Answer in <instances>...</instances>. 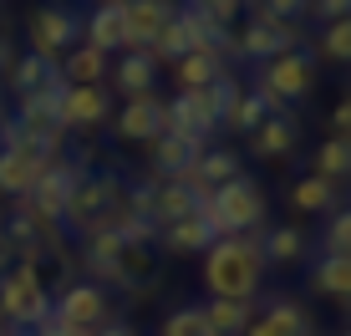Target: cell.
Wrapping results in <instances>:
<instances>
[{
    "label": "cell",
    "mask_w": 351,
    "mask_h": 336,
    "mask_svg": "<svg viewBox=\"0 0 351 336\" xmlns=\"http://www.w3.org/2000/svg\"><path fill=\"white\" fill-rule=\"evenodd\" d=\"M260 280H265L260 235L214 239V245L204 250V285H209V301H255Z\"/></svg>",
    "instance_id": "1"
},
{
    "label": "cell",
    "mask_w": 351,
    "mask_h": 336,
    "mask_svg": "<svg viewBox=\"0 0 351 336\" xmlns=\"http://www.w3.org/2000/svg\"><path fill=\"white\" fill-rule=\"evenodd\" d=\"M128 209V184L117 173H97V178H82L77 189H71L66 209H62V224L77 235H102L112 230L117 219H123Z\"/></svg>",
    "instance_id": "2"
},
{
    "label": "cell",
    "mask_w": 351,
    "mask_h": 336,
    "mask_svg": "<svg viewBox=\"0 0 351 336\" xmlns=\"http://www.w3.org/2000/svg\"><path fill=\"white\" fill-rule=\"evenodd\" d=\"M199 214H204V224H209L219 239H234V235H255L260 224H265V194H260V184L255 178H229V184H219L209 199L199 204Z\"/></svg>",
    "instance_id": "3"
},
{
    "label": "cell",
    "mask_w": 351,
    "mask_h": 336,
    "mask_svg": "<svg viewBox=\"0 0 351 336\" xmlns=\"http://www.w3.org/2000/svg\"><path fill=\"white\" fill-rule=\"evenodd\" d=\"M51 321V291H46V275L10 265L0 275V326H41Z\"/></svg>",
    "instance_id": "4"
},
{
    "label": "cell",
    "mask_w": 351,
    "mask_h": 336,
    "mask_svg": "<svg viewBox=\"0 0 351 336\" xmlns=\"http://www.w3.org/2000/svg\"><path fill=\"white\" fill-rule=\"evenodd\" d=\"M82 178H87V168L82 163H71V158H62V153H56L51 163H46V173L36 178V189L26 199H21V209L31 214L36 224H46V230H56V224H62V209H66V199H71V189L82 184Z\"/></svg>",
    "instance_id": "5"
},
{
    "label": "cell",
    "mask_w": 351,
    "mask_h": 336,
    "mask_svg": "<svg viewBox=\"0 0 351 336\" xmlns=\"http://www.w3.org/2000/svg\"><path fill=\"white\" fill-rule=\"evenodd\" d=\"M316 51H306V46H295V51L275 56V62L260 67V97H270V107H285V102H300L311 92V82H316Z\"/></svg>",
    "instance_id": "6"
},
{
    "label": "cell",
    "mask_w": 351,
    "mask_h": 336,
    "mask_svg": "<svg viewBox=\"0 0 351 336\" xmlns=\"http://www.w3.org/2000/svg\"><path fill=\"white\" fill-rule=\"evenodd\" d=\"M51 321H62L71 331H97L112 321V301H107L102 285L71 280V285H62V296H51Z\"/></svg>",
    "instance_id": "7"
},
{
    "label": "cell",
    "mask_w": 351,
    "mask_h": 336,
    "mask_svg": "<svg viewBox=\"0 0 351 336\" xmlns=\"http://www.w3.org/2000/svg\"><path fill=\"white\" fill-rule=\"evenodd\" d=\"M300 46V36L295 26H285V21H270V16H250L245 26L234 31V56L239 62H275V56H285V51H295Z\"/></svg>",
    "instance_id": "8"
},
{
    "label": "cell",
    "mask_w": 351,
    "mask_h": 336,
    "mask_svg": "<svg viewBox=\"0 0 351 336\" xmlns=\"http://www.w3.org/2000/svg\"><path fill=\"white\" fill-rule=\"evenodd\" d=\"M26 31H31V51L36 56L62 62L71 46H77V36H82V16H77V10H66V5H41V10H31Z\"/></svg>",
    "instance_id": "9"
},
{
    "label": "cell",
    "mask_w": 351,
    "mask_h": 336,
    "mask_svg": "<svg viewBox=\"0 0 351 336\" xmlns=\"http://www.w3.org/2000/svg\"><path fill=\"white\" fill-rule=\"evenodd\" d=\"M178 16L173 0H123V51H148L153 36Z\"/></svg>",
    "instance_id": "10"
},
{
    "label": "cell",
    "mask_w": 351,
    "mask_h": 336,
    "mask_svg": "<svg viewBox=\"0 0 351 336\" xmlns=\"http://www.w3.org/2000/svg\"><path fill=\"white\" fill-rule=\"evenodd\" d=\"M204 148L209 143H199V138H178V133H158L148 143V163H153V184H178V178L189 173L193 163L204 158Z\"/></svg>",
    "instance_id": "11"
},
{
    "label": "cell",
    "mask_w": 351,
    "mask_h": 336,
    "mask_svg": "<svg viewBox=\"0 0 351 336\" xmlns=\"http://www.w3.org/2000/svg\"><path fill=\"white\" fill-rule=\"evenodd\" d=\"M107 112H112L107 87H62V102H56L62 133H92V128L107 123Z\"/></svg>",
    "instance_id": "12"
},
{
    "label": "cell",
    "mask_w": 351,
    "mask_h": 336,
    "mask_svg": "<svg viewBox=\"0 0 351 336\" xmlns=\"http://www.w3.org/2000/svg\"><path fill=\"white\" fill-rule=\"evenodd\" d=\"M189 51H209V46H204V21H199V10L178 5V16L168 21L158 36H153L148 56L163 67V62H178V56H189Z\"/></svg>",
    "instance_id": "13"
},
{
    "label": "cell",
    "mask_w": 351,
    "mask_h": 336,
    "mask_svg": "<svg viewBox=\"0 0 351 336\" xmlns=\"http://www.w3.org/2000/svg\"><path fill=\"white\" fill-rule=\"evenodd\" d=\"M295 143H300V123H295V112L280 107V112H270L255 133H250V153H255V158H290Z\"/></svg>",
    "instance_id": "14"
},
{
    "label": "cell",
    "mask_w": 351,
    "mask_h": 336,
    "mask_svg": "<svg viewBox=\"0 0 351 336\" xmlns=\"http://www.w3.org/2000/svg\"><path fill=\"white\" fill-rule=\"evenodd\" d=\"M10 82H16V97H46V92H62V67L51 56H36L26 51L21 62H10Z\"/></svg>",
    "instance_id": "15"
},
{
    "label": "cell",
    "mask_w": 351,
    "mask_h": 336,
    "mask_svg": "<svg viewBox=\"0 0 351 336\" xmlns=\"http://www.w3.org/2000/svg\"><path fill=\"white\" fill-rule=\"evenodd\" d=\"M112 128H117V138H128V143H153L163 133V102L153 97V92L148 97H128V107L117 112Z\"/></svg>",
    "instance_id": "16"
},
{
    "label": "cell",
    "mask_w": 351,
    "mask_h": 336,
    "mask_svg": "<svg viewBox=\"0 0 351 336\" xmlns=\"http://www.w3.org/2000/svg\"><path fill=\"white\" fill-rule=\"evenodd\" d=\"M245 336H311V316L300 301H270L265 316L245 326Z\"/></svg>",
    "instance_id": "17"
},
{
    "label": "cell",
    "mask_w": 351,
    "mask_h": 336,
    "mask_svg": "<svg viewBox=\"0 0 351 336\" xmlns=\"http://www.w3.org/2000/svg\"><path fill=\"white\" fill-rule=\"evenodd\" d=\"M82 31H87L92 51H107V56L123 51V0H102V5L82 21Z\"/></svg>",
    "instance_id": "18"
},
{
    "label": "cell",
    "mask_w": 351,
    "mask_h": 336,
    "mask_svg": "<svg viewBox=\"0 0 351 336\" xmlns=\"http://www.w3.org/2000/svg\"><path fill=\"white\" fill-rule=\"evenodd\" d=\"M56 67H62L66 87H102L107 82V51H92V46H71Z\"/></svg>",
    "instance_id": "19"
},
{
    "label": "cell",
    "mask_w": 351,
    "mask_h": 336,
    "mask_svg": "<svg viewBox=\"0 0 351 336\" xmlns=\"http://www.w3.org/2000/svg\"><path fill=\"white\" fill-rule=\"evenodd\" d=\"M306 285L316 296L346 301V291H351V255H316V260H311V280Z\"/></svg>",
    "instance_id": "20"
},
{
    "label": "cell",
    "mask_w": 351,
    "mask_h": 336,
    "mask_svg": "<svg viewBox=\"0 0 351 336\" xmlns=\"http://www.w3.org/2000/svg\"><path fill=\"white\" fill-rule=\"evenodd\" d=\"M112 82H117V92H128V97H148L153 82H158V62H153L148 51H123Z\"/></svg>",
    "instance_id": "21"
},
{
    "label": "cell",
    "mask_w": 351,
    "mask_h": 336,
    "mask_svg": "<svg viewBox=\"0 0 351 336\" xmlns=\"http://www.w3.org/2000/svg\"><path fill=\"white\" fill-rule=\"evenodd\" d=\"M214 239L219 235L204 224V214H189V219H178V224H163V250H173V255H204Z\"/></svg>",
    "instance_id": "22"
},
{
    "label": "cell",
    "mask_w": 351,
    "mask_h": 336,
    "mask_svg": "<svg viewBox=\"0 0 351 336\" xmlns=\"http://www.w3.org/2000/svg\"><path fill=\"white\" fill-rule=\"evenodd\" d=\"M199 311H204L209 336H245V326L255 321V301H209Z\"/></svg>",
    "instance_id": "23"
},
{
    "label": "cell",
    "mask_w": 351,
    "mask_h": 336,
    "mask_svg": "<svg viewBox=\"0 0 351 336\" xmlns=\"http://www.w3.org/2000/svg\"><path fill=\"white\" fill-rule=\"evenodd\" d=\"M189 214H199V194L184 184H158L153 189V224H178V219H189Z\"/></svg>",
    "instance_id": "24"
},
{
    "label": "cell",
    "mask_w": 351,
    "mask_h": 336,
    "mask_svg": "<svg viewBox=\"0 0 351 336\" xmlns=\"http://www.w3.org/2000/svg\"><path fill=\"white\" fill-rule=\"evenodd\" d=\"M260 255L265 265H295V260H306V235L295 224H275L260 235Z\"/></svg>",
    "instance_id": "25"
},
{
    "label": "cell",
    "mask_w": 351,
    "mask_h": 336,
    "mask_svg": "<svg viewBox=\"0 0 351 336\" xmlns=\"http://www.w3.org/2000/svg\"><path fill=\"white\" fill-rule=\"evenodd\" d=\"M290 204H295L300 214H331V209H341V184H326V178H300V184L290 189Z\"/></svg>",
    "instance_id": "26"
},
{
    "label": "cell",
    "mask_w": 351,
    "mask_h": 336,
    "mask_svg": "<svg viewBox=\"0 0 351 336\" xmlns=\"http://www.w3.org/2000/svg\"><path fill=\"white\" fill-rule=\"evenodd\" d=\"M153 275H158V255H153V245H123V255H117V285H153Z\"/></svg>",
    "instance_id": "27"
},
{
    "label": "cell",
    "mask_w": 351,
    "mask_h": 336,
    "mask_svg": "<svg viewBox=\"0 0 351 336\" xmlns=\"http://www.w3.org/2000/svg\"><path fill=\"white\" fill-rule=\"evenodd\" d=\"M351 173V143L346 138H326L316 153H311V178H326V184H341Z\"/></svg>",
    "instance_id": "28"
},
{
    "label": "cell",
    "mask_w": 351,
    "mask_h": 336,
    "mask_svg": "<svg viewBox=\"0 0 351 336\" xmlns=\"http://www.w3.org/2000/svg\"><path fill=\"white\" fill-rule=\"evenodd\" d=\"M219 71H224V62H219L214 51H189V56H178V92H199V87H209Z\"/></svg>",
    "instance_id": "29"
},
{
    "label": "cell",
    "mask_w": 351,
    "mask_h": 336,
    "mask_svg": "<svg viewBox=\"0 0 351 336\" xmlns=\"http://www.w3.org/2000/svg\"><path fill=\"white\" fill-rule=\"evenodd\" d=\"M270 112H280V107H270V97H260V92H239L234 107H229L224 128H234V133H255Z\"/></svg>",
    "instance_id": "30"
},
{
    "label": "cell",
    "mask_w": 351,
    "mask_h": 336,
    "mask_svg": "<svg viewBox=\"0 0 351 336\" xmlns=\"http://www.w3.org/2000/svg\"><path fill=\"white\" fill-rule=\"evenodd\" d=\"M158 336H209V326H204V311H199V306H178L173 316L158 326Z\"/></svg>",
    "instance_id": "31"
},
{
    "label": "cell",
    "mask_w": 351,
    "mask_h": 336,
    "mask_svg": "<svg viewBox=\"0 0 351 336\" xmlns=\"http://www.w3.org/2000/svg\"><path fill=\"white\" fill-rule=\"evenodd\" d=\"M321 56H326V62H346V56H351V26H346V21H331V26L321 31L316 62H321Z\"/></svg>",
    "instance_id": "32"
},
{
    "label": "cell",
    "mask_w": 351,
    "mask_h": 336,
    "mask_svg": "<svg viewBox=\"0 0 351 336\" xmlns=\"http://www.w3.org/2000/svg\"><path fill=\"white\" fill-rule=\"evenodd\" d=\"M321 255H346L351 250V214L346 209H331V219H326V239H321Z\"/></svg>",
    "instance_id": "33"
},
{
    "label": "cell",
    "mask_w": 351,
    "mask_h": 336,
    "mask_svg": "<svg viewBox=\"0 0 351 336\" xmlns=\"http://www.w3.org/2000/svg\"><path fill=\"white\" fill-rule=\"evenodd\" d=\"M250 5H255V16H270V21H285V26H295V21L311 10V0H250Z\"/></svg>",
    "instance_id": "34"
},
{
    "label": "cell",
    "mask_w": 351,
    "mask_h": 336,
    "mask_svg": "<svg viewBox=\"0 0 351 336\" xmlns=\"http://www.w3.org/2000/svg\"><path fill=\"white\" fill-rule=\"evenodd\" d=\"M239 5H245V0H189V10H199V16L219 21V26H229V21L239 16Z\"/></svg>",
    "instance_id": "35"
},
{
    "label": "cell",
    "mask_w": 351,
    "mask_h": 336,
    "mask_svg": "<svg viewBox=\"0 0 351 336\" xmlns=\"http://www.w3.org/2000/svg\"><path fill=\"white\" fill-rule=\"evenodd\" d=\"M346 10H351V0H311L306 16H321L326 26H331V21H346Z\"/></svg>",
    "instance_id": "36"
},
{
    "label": "cell",
    "mask_w": 351,
    "mask_h": 336,
    "mask_svg": "<svg viewBox=\"0 0 351 336\" xmlns=\"http://www.w3.org/2000/svg\"><path fill=\"white\" fill-rule=\"evenodd\" d=\"M346 128H351V107L336 102V107H331V138H346Z\"/></svg>",
    "instance_id": "37"
},
{
    "label": "cell",
    "mask_w": 351,
    "mask_h": 336,
    "mask_svg": "<svg viewBox=\"0 0 351 336\" xmlns=\"http://www.w3.org/2000/svg\"><path fill=\"white\" fill-rule=\"evenodd\" d=\"M36 336H92V331H71V326H62V321H41Z\"/></svg>",
    "instance_id": "38"
},
{
    "label": "cell",
    "mask_w": 351,
    "mask_h": 336,
    "mask_svg": "<svg viewBox=\"0 0 351 336\" xmlns=\"http://www.w3.org/2000/svg\"><path fill=\"white\" fill-rule=\"evenodd\" d=\"M92 336H138V331H132L128 321H107V326H97Z\"/></svg>",
    "instance_id": "39"
},
{
    "label": "cell",
    "mask_w": 351,
    "mask_h": 336,
    "mask_svg": "<svg viewBox=\"0 0 351 336\" xmlns=\"http://www.w3.org/2000/svg\"><path fill=\"white\" fill-rule=\"evenodd\" d=\"M10 265H16V250H10V239H5V235H0V275H5Z\"/></svg>",
    "instance_id": "40"
},
{
    "label": "cell",
    "mask_w": 351,
    "mask_h": 336,
    "mask_svg": "<svg viewBox=\"0 0 351 336\" xmlns=\"http://www.w3.org/2000/svg\"><path fill=\"white\" fill-rule=\"evenodd\" d=\"M10 62H16V56H10V41H5V36H0V71H5Z\"/></svg>",
    "instance_id": "41"
},
{
    "label": "cell",
    "mask_w": 351,
    "mask_h": 336,
    "mask_svg": "<svg viewBox=\"0 0 351 336\" xmlns=\"http://www.w3.org/2000/svg\"><path fill=\"white\" fill-rule=\"evenodd\" d=\"M0 336H36V326H0Z\"/></svg>",
    "instance_id": "42"
},
{
    "label": "cell",
    "mask_w": 351,
    "mask_h": 336,
    "mask_svg": "<svg viewBox=\"0 0 351 336\" xmlns=\"http://www.w3.org/2000/svg\"><path fill=\"white\" fill-rule=\"evenodd\" d=\"M0 123H5V112H0Z\"/></svg>",
    "instance_id": "43"
},
{
    "label": "cell",
    "mask_w": 351,
    "mask_h": 336,
    "mask_svg": "<svg viewBox=\"0 0 351 336\" xmlns=\"http://www.w3.org/2000/svg\"><path fill=\"white\" fill-rule=\"evenodd\" d=\"M97 5H102V0H97Z\"/></svg>",
    "instance_id": "44"
}]
</instances>
